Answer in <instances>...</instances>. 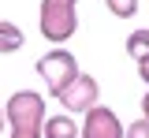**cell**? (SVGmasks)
Segmentation results:
<instances>
[{
  "mask_svg": "<svg viewBox=\"0 0 149 138\" xmlns=\"http://www.w3.org/2000/svg\"><path fill=\"white\" fill-rule=\"evenodd\" d=\"M45 138H82V127H78L67 112H60V116L45 119Z\"/></svg>",
  "mask_w": 149,
  "mask_h": 138,
  "instance_id": "6",
  "label": "cell"
},
{
  "mask_svg": "<svg viewBox=\"0 0 149 138\" xmlns=\"http://www.w3.org/2000/svg\"><path fill=\"white\" fill-rule=\"evenodd\" d=\"M56 101L63 105V112H67V116H74V112H82V116H86L93 105L101 101V86H97V79H93V75H78V79H74Z\"/></svg>",
  "mask_w": 149,
  "mask_h": 138,
  "instance_id": "4",
  "label": "cell"
},
{
  "mask_svg": "<svg viewBox=\"0 0 149 138\" xmlns=\"http://www.w3.org/2000/svg\"><path fill=\"white\" fill-rule=\"evenodd\" d=\"M8 138H45V97L37 90H15L4 101Z\"/></svg>",
  "mask_w": 149,
  "mask_h": 138,
  "instance_id": "1",
  "label": "cell"
},
{
  "mask_svg": "<svg viewBox=\"0 0 149 138\" xmlns=\"http://www.w3.org/2000/svg\"><path fill=\"white\" fill-rule=\"evenodd\" d=\"M108 4V11L116 19H130V15H138V0H104Z\"/></svg>",
  "mask_w": 149,
  "mask_h": 138,
  "instance_id": "9",
  "label": "cell"
},
{
  "mask_svg": "<svg viewBox=\"0 0 149 138\" xmlns=\"http://www.w3.org/2000/svg\"><path fill=\"white\" fill-rule=\"evenodd\" d=\"M0 131H8V112H4V105H0Z\"/></svg>",
  "mask_w": 149,
  "mask_h": 138,
  "instance_id": "13",
  "label": "cell"
},
{
  "mask_svg": "<svg viewBox=\"0 0 149 138\" xmlns=\"http://www.w3.org/2000/svg\"><path fill=\"white\" fill-rule=\"evenodd\" d=\"M22 30H19L15 22H8V19H0V56H11V52H19L22 49Z\"/></svg>",
  "mask_w": 149,
  "mask_h": 138,
  "instance_id": "7",
  "label": "cell"
},
{
  "mask_svg": "<svg viewBox=\"0 0 149 138\" xmlns=\"http://www.w3.org/2000/svg\"><path fill=\"white\" fill-rule=\"evenodd\" d=\"M37 30H41L45 41H52L56 49L63 41H71V34L78 30V0H41Z\"/></svg>",
  "mask_w": 149,
  "mask_h": 138,
  "instance_id": "2",
  "label": "cell"
},
{
  "mask_svg": "<svg viewBox=\"0 0 149 138\" xmlns=\"http://www.w3.org/2000/svg\"><path fill=\"white\" fill-rule=\"evenodd\" d=\"M138 75H142V82L149 86V60H142V63H138Z\"/></svg>",
  "mask_w": 149,
  "mask_h": 138,
  "instance_id": "11",
  "label": "cell"
},
{
  "mask_svg": "<svg viewBox=\"0 0 149 138\" xmlns=\"http://www.w3.org/2000/svg\"><path fill=\"white\" fill-rule=\"evenodd\" d=\"M123 131L127 127L119 123V116L104 105H93L82 116V138H123Z\"/></svg>",
  "mask_w": 149,
  "mask_h": 138,
  "instance_id": "5",
  "label": "cell"
},
{
  "mask_svg": "<svg viewBox=\"0 0 149 138\" xmlns=\"http://www.w3.org/2000/svg\"><path fill=\"white\" fill-rule=\"evenodd\" d=\"M142 119H149V93L142 97Z\"/></svg>",
  "mask_w": 149,
  "mask_h": 138,
  "instance_id": "12",
  "label": "cell"
},
{
  "mask_svg": "<svg viewBox=\"0 0 149 138\" xmlns=\"http://www.w3.org/2000/svg\"><path fill=\"white\" fill-rule=\"evenodd\" d=\"M123 138H149V119H134V123H127Z\"/></svg>",
  "mask_w": 149,
  "mask_h": 138,
  "instance_id": "10",
  "label": "cell"
},
{
  "mask_svg": "<svg viewBox=\"0 0 149 138\" xmlns=\"http://www.w3.org/2000/svg\"><path fill=\"white\" fill-rule=\"evenodd\" d=\"M127 56L134 60V63L149 60V30H134V34L127 38Z\"/></svg>",
  "mask_w": 149,
  "mask_h": 138,
  "instance_id": "8",
  "label": "cell"
},
{
  "mask_svg": "<svg viewBox=\"0 0 149 138\" xmlns=\"http://www.w3.org/2000/svg\"><path fill=\"white\" fill-rule=\"evenodd\" d=\"M37 75H41V82H45V90L52 93V97H60L67 86H71L82 71H78V60H74V52H67L63 45L60 49H49L45 56L37 60V67H34Z\"/></svg>",
  "mask_w": 149,
  "mask_h": 138,
  "instance_id": "3",
  "label": "cell"
}]
</instances>
